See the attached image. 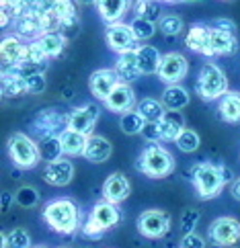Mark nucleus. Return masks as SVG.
Here are the masks:
<instances>
[{
    "mask_svg": "<svg viewBox=\"0 0 240 248\" xmlns=\"http://www.w3.org/2000/svg\"><path fill=\"white\" fill-rule=\"evenodd\" d=\"M43 219L46 224L58 234H76L78 230H82L80 226V209L76 207V203L72 199H53L49 201L46 209H43Z\"/></svg>",
    "mask_w": 240,
    "mask_h": 248,
    "instance_id": "obj_1",
    "label": "nucleus"
},
{
    "mask_svg": "<svg viewBox=\"0 0 240 248\" xmlns=\"http://www.w3.org/2000/svg\"><path fill=\"white\" fill-rule=\"evenodd\" d=\"M136 168L150 179H164L175 170V158L164 146L148 144L136 162Z\"/></svg>",
    "mask_w": 240,
    "mask_h": 248,
    "instance_id": "obj_2",
    "label": "nucleus"
},
{
    "mask_svg": "<svg viewBox=\"0 0 240 248\" xmlns=\"http://www.w3.org/2000/svg\"><path fill=\"white\" fill-rule=\"evenodd\" d=\"M226 166L224 164H211V162H201L191 168L193 183L197 189L199 199H213L218 197L220 191L226 185Z\"/></svg>",
    "mask_w": 240,
    "mask_h": 248,
    "instance_id": "obj_3",
    "label": "nucleus"
},
{
    "mask_svg": "<svg viewBox=\"0 0 240 248\" xmlns=\"http://www.w3.org/2000/svg\"><path fill=\"white\" fill-rule=\"evenodd\" d=\"M121 221V211L115 203L101 201L91 209L86 224L82 226V234L88 238H101L107 230H113Z\"/></svg>",
    "mask_w": 240,
    "mask_h": 248,
    "instance_id": "obj_4",
    "label": "nucleus"
},
{
    "mask_svg": "<svg viewBox=\"0 0 240 248\" xmlns=\"http://www.w3.org/2000/svg\"><path fill=\"white\" fill-rule=\"evenodd\" d=\"M8 156L16 168L21 170H29V168H35L41 160V152L39 146L35 141L25 136V134H13L8 138Z\"/></svg>",
    "mask_w": 240,
    "mask_h": 248,
    "instance_id": "obj_5",
    "label": "nucleus"
},
{
    "mask_svg": "<svg viewBox=\"0 0 240 248\" xmlns=\"http://www.w3.org/2000/svg\"><path fill=\"white\" fill-rule=\"evenodd\" d=\"M195 88H197V94L203 101H216L228 93V78L216 64L208 62L201 68Z\"/></svg>",
    "mask_w": 240,
    "mask_h": 248,
    "instance_id": "obj_6",
    "label": "nucleus"
},
{
    "mask_svg": "<svg viewBox=\"0 0 240 248\" xmlns=\"http://www.w3.org/2000/svg\"><path fill=\"white\" fill-rule=\"evenodd\" d=\"M209 242L220 248H232L240 242V221L236 217L222 216L209 224Z\"/></svg>",
    "mask_w": 240,
    "mask_h": 248,
    "instance_id": "obj_7",
    "label": "nucleus"
},
{
    "mask_svg": "<svg viewBox=\"0 0 240 248\" xmlns=\"http://www.w3.org/2000/svg\"><path fill=\"white\" fill-rule=\"evenodd\" d=\"M136 228L144 238H164L171 230V216L164 209H146L138 216Z\"/></svg>",
    "mask_w": 240,
    "mask_h": 248,
    "instance_id": "obj_8",
    "label": "nucleus"
},
{
    "mask_svg": "<svg viewBox=\"0 0 240 248\" xmlns=\"http://www.w3.org/2000/svg\"><path fill=\"white\" fill-rule=\"evenodd\" d=\"M68 117L70 115H62L56 109H43L33 121V129L37 131V136L49 138V136H62L68 129Z\"/></svg>",
    "mask_w": 240,
    "mask_h": 248,
    "instance_id": "obj_9",
    "label": "nucleus"
},
{
    "mask_svg": "<svg viewBox=\"0 0 240 248\" xmlns=\"http://www.w3.org/2000/svg\"><path fill=\"white\" fill-rule=\"evenodd\" d=\"M138 37L133 29L129 25H121V23H115L107 27V46H109L113 51H117L119 56L123 54H129V51H136L138 46Z\"/></svg>",
    "mask_w": 240,
    "mask_h": 248,
    "instance_id": "obj_10",
    "label": "nucleus"
},
{
    "mask_svg": "<svg viewBox=\"0 0 240 248\" xmlns=\"http://www.w3.org/2000/svg\"><path fill=\"white\" fill-rule=\"evenodd\" d=\"M187 68L189 66H187L185 56L171 51V54L162 56V62H160V68H158V78L166 84H176L185 78Z\"/></svg>",
    "mask_w": 240,
    "mask_h": 248,
    "instance_id": "obj_11",
    "label": "nucleus"
},
{
    "mask_svg": "<svg viewBox=\"0 0 240 248\" xmlns=\"http://www.w3.org/2000/svg\"><path fill=\"white\" fill-rule=\"evenodd\" d=\"M119 84V76L115 70L111 68H101V70H95L88 78V86H91V93L95 94V99H101L107 101L109 94L113 93V88Z\"/></svg>",
    "mask_w": 240,
    "mask_h": 248,
    "instance_id": "obj_12",
    "label": "nucleus"
},
{
    "mask_svg": "<svg viewBox=\"0 0 240 248\" xmlns=\"http://www.w3.org/2000/svg\"><path fill=\"white\" fill-rule=\"evenodd\" d=\"M96 119H99V107H95V105H84V107L74 109L72 113H70L68 129L78 131V134L91 138Z\"/></svg>",
    "mask_w": 240,
    "mask_h": 248,
    "instance_id": "obj_13",
    "label": "nucleus"
},
{
    "mask_svg": "<svg viewBox=\"0 0 240 248\" xmlns=\"http://www.w3.org/2000/svg\"><path fill=\"white\" fill-rule=\"evenodd\" d=\"M185 46L189 47L195 54H201V56H213V49H211V27L209 25H203L197 23L189 29L185 37Z\"/></svg>",
    "mask_w": 240,
    "mask_h": 248,
    "instance_id": "obj_14",
    "label": "nucleus"
},
{
    "mask_svg": "<svg viewBox=\"0 0 240 248\" xmlns=\"http://www.w3.org/2000/svg\"><path fill=\"white\" fill-rule=\"evenodd\" d=\"M105 107L111 113H121V115L129 113L133 107H136V94H133L131 86L128 82H119L113 88L109 99L105 101Z\"/></svg>",
    "mask_w": 240,
    "mask_h": 248,
    "instance_id": "obj_15",
    "label": "nucleus"
},
{
    "mask_svg": "<svg viewBox=\"0 0 240 248\" xmlns=\"http://www.w3.org/2000/svg\"><path fill=\"white\" fill-rule=\"evenodd\" d=\"M129 181H128V176L126 174H121V172H113L109 174L105 179L103 183V197L105 201H109V203H121V201H126L129 197Z\"/></svg>",
    "mask_w": 240,
    "mask_h": 248,
    "instance_id": "obj_16",
    "label": "nucleus"
},
{
    "mask_svg": "<svg viewBox=\"0 0 240 248\" xmlns=\"http://www.w3.org/2000/svg\"><path fill=\"white\" fill-rule=\"evenodd\" d=\"M74 176V166L70 160H53V162H48L46 170H43V181L51 187H66L70 185Z\"/></svg>",
    "mask_w": 240,
    "mask_h": 248,
    "instance_id": "obj_17",
    "label": "nucleus"
},
{
    "mask_svg": "<svg viewBox=\"0 0 240 248\" xmlns=\"http://www.w3.org/2000/svg\"><path fill=\"white\" fill-rule=\"evenodd\" d=\"M211 49L213 56H232L238 51V39L236 31L220 29L211 25Z\"/></svg>",
    "mask_w": 240,
    "mask_h": 248,
    "instance_id": "obj_18",
    "label": "nucleus"
},
{
    "mask_svg": "<svg viewBox=\"0 0 240 248\" xmlns=\"http://www.w3.org/2000/svg\"><path fill=\"white\" fill-rule=\"evenodd\" d=\"M158 125H160V136H162L164 141H176L179 136L187 129L181 111H166L164 117L158 121Z\"/></svg>",
    "mask_w": 240,
    "mask_h": 248,
    "instance_id": "obj_19",
    "label": "nucleus"
},
{
    "mask_svg": "<svg viewBox=\"0 0 240 248\" xmlns=\"http://www.w3.org/2000/svg\"><path fill=\"white\" fill-rule=\"evenodd\" d=\"M111 152H113V146H111L109 140L103 138V136H91V138H88L86 150H84V158L88 162L101 164L105 160H109Z\"/></svg>",
    "mask_w": 240,
    "mask_h": 248,
    "instance_id": "obj_20",
    "label": "nucleus"
},
{
    "mask_svg": "<svg viewBox=\"0 0 240 248\" xmlns=\"http://www.w3.org/2000/svg\"><path fill=\"white\" fill-rule=\"evenodd\" d=\"M136 58H138L140 74H158L162 56H160V51L156 47H152V46H140L136 49Z\"/></svg>",
    "mask_w": 240,
    "mask_h": 248,
    "instance_id": "obj_21",
    "label": "nucleus"
},
{
    "mask_svg": "<svg viewBox=\"0 0 240 248\" xmlns=\"http://www.w3.org/2000/svg\"><path fill=\"white\" fill-rule=\"evenodd\" d=\"M15 29H16V33L21 35V37H29V39H33V37H43V23H41V16L37 15V13H25V15H21L19 19L15 21Z\"/></svg>",
    "mask_w": 240,
    "mask_h": 248,
    "instance_id": "obj_22",
    "label": "nucleus"
},
{
    "mask_svg": "<svg viewBox=\"0 0 240 248\" xmlns=\"http://www.w3.org/2000/svg\"><path fill=\"white\" fill-rule=\"evenodd\" d=\"M60 141H62V152L66 156H84L88 136H82L72 129H66L64 134L60 136Z\"/></svg>",
    "mask_w": 240,
    "mask_h": 248,
    "instance_id": "obj_23",
    "label": "nucleus"
},
{
    "mask_svg": "<svg viewBox=\"0 0 240 248\" xmlns=\"http://www.w3.org/2000/svg\"><path fill=\"white\" fill-rule=\"evenodd\" d=\"M25 46L16 37H4L2 46H0V56H2V64L6 68H15L21 64Z\"/></svg>",
    "mask_w": 240,
    "mask_h": 248,
    "instance_id": "obj_24",
    "label": "nucleus"
},
{
    "mask_svg": "<svg viewBox=\"0 0 240 248\" xmlns=\"http://www.w3.org/2000/svg\"><path fill=\"white\" fill-rule=\"evenodd\" d=\"M96 8H99L103 21H107L109 25H115L129 8V0H99Z\"/></svg>",
    "mask_w": 240,
    "mask_h": 248,
    "instance_id": "obj_25",
    "label": "nucleus"
},
{
    "mask_svg": "<svg viewBox=\"0 0 240 248\" xmlns=\"http://www.w3.org/2000/svg\"><path fill=\"white\" fill-rule=\"evenodd\" d=\"M220 117L226 123H238L240 121V93L230 91L222 96L220 101Z\"/></svg>",
    "mask_w": 240,
    "mask_h": 248,
    "instance_id": "obj_26",
    "label": "nucleus"
},
{
    "mask_svg": "<svg viewBox=\"0 0 240 248\" xmlns=\"http://www.w3.org/2000/svg\"><path fill=\"white\" fill-rule=\"evenodd\" d=\"M115 72L119 76V82H129V80H136L140 76V70H138V58H136V51H129V54H123L119 56L117 64H115Z\"/></svg>",
    "mask_w": 240,
    "mask_h": 248,
    "instance_id": "obj_27",
    "label": "nucleus"
},
{
    "mask_svg": "<svg viewBox=\"0 0 240 248\" xmlns=\"http://www.w3.org/2000/svg\"><path fill=\"white\" fill-rule=\"evenodd\" d=\"M162 105L168 111H181L189 105V93L179 84H171L162 93Z\"/></svg>",
    "mask_w": 240,
    "mask_h": 248,
    "instance_id": "obj_28",
    "label": "nucleus"
},
{
    "mask_svg": "<svg viewBox=\"0 0 240 248\" xmlns=\"http://www.w3.org/2000/svg\"><path fill=\"white\" fill-rule=\"evenodd\" d=\"M2 94L4 96H23L27 94V82L15 70H4L2 72Z\"/></svg>",
    "mask_w": 240,
    "mask_h": 248,
    "instance_id": "obj_29",
    "label": "nucleus"
},
{
    "mask_svg": "<svg viewBox=\"0 0 240 248\" xmlns=\"http://www.w3.org/2000/svg\"><path fill=\"white\" fill-rule=\"evenodd\" d=\"M142 117H144L146 123H154V121H160L164 117V105L156 101V99H144L138 103V109H136Z\"/></svg>",
    "mask_w": 240,
    "mask_h": 248,
    "instance_id": "obj_30",
    "label": "nucleus"
},
{
    "mask_svg": "<svg viewBox=\"0 0 240 248\" xmlns=\"http://www.w3.org/2000/svg\"><path fill=\"white\" fill-rule=\"evenodd\" d=\"M119 127H121L123 134L136 136V134H142V131H144L146 121H144V117H142L138 111H129V113H126V115H121Z\"/></svg>",
    "mask_w": 240,
    "mask_h": 248,
    "instance_id": "obj_31",
    "label": "nucleus"
},
{
    "mask_svg": "<svg viewBox=\"0 0 240 248\" xmlns=\"http://www.w3.org/2000/svg\"><path fill=\"white\" fill-rule=\"evenodd\" d=\"M46 60H48V54H46V49H43V46L39 43V39H33L31 43H27V46H25L21 64H37V66H43V64H46Z\"/></svg>",
    "mask_w": 240,
    "mask_h": 248,
    "instance_id": "obj_32",
    "label": "nucleus"
},
{
    "mask_svg": "<svg viewBox=\"0 0 240 248\" xmlns=\"http://www.w3.org/2000/svg\"><path fill=\"white\" fill-rule=\"evenodd\" d=\"M39 152H41V158L48 162H53V160H60L62 158V141H60V136H49V138H43L41 144H39Z\"/></svg>",
    "mask_w": 240,
    "mask_h": 248,
    "instance_id": "obj_33",
    "label": "nucleus"
},
{
    "mask_svg": "<svg viewBox=\"0 0 240 248\" xmlns=\"http://www.w3.org/2000/svg\"><path fill=\"white\" fill-rule=\"evenodd\" d=\"M53 13L60 19L62 27H74L76 25V8L72 4V0H58L56 2V8H53Z\"/></svg>",
    "mask_w": 240,
    "mask_h": 248,
    "instance_id": "obj_34",
    "label": "nucleus"
},
{
    "mask_svg": "<svg viewBox=\"0 0 240 248\" xmlns=\"http://www.w3.org/2000/svg\"><path fill=\"white\" fill-rule=\"evenodd\" d=\"M39 43L43 46V49H46L48 58H56L62 54V49H64L66 39L62 37L60 33H48V35H43V37H39Z\"/></svg>",
    "mask_w": 240,
    "mask_h": 248,
    "instance_id": "obj_35",
    "label": "nucleus"
},
{
    "mask_svg": "<svg viewBox=\"0 0 240 248\" xmlns=\"http://www.w3.org/2000/svg\"><path fill=\"white\" fill-rule=\"evenodd\" d=\"M199 144H201L199 134L197 131H193V129H185L183 134L179 136V140H176V148H179L181 152H185V154L195 152V150L199 148Z\"/></svg>",
    "mask_w": 240,
    "mask_h": 248,
    "instance_id": "obj_36",
    "label": "nucleus"
},
{
    "mask_svg": "<svg viewBox=\"0 0 240 248\" xmlns=\"http://www.w3.org/2000/svg\"><path fill=\"white\" fill-rule=\"evenodd\" d=\"M136 16L154 23V19H158V16H160L156 0H138V4H136Z\"/></svg>",
    "mask_w": 240,
    "mask_h": 248,
    "instance_id": "obj_37",
    "label": "nucleus"
},
{
    "mask_svg": "<svg viewBox=\"0 0 240 248\" xmlns=\"http://www.w3.org/2000/svg\"><path fill=\"white\" fill-rule=\"evenodd\" d=\"M15 201L19 203L21 207H35L39 203V193L33 187H21L15 193Z\"/></svg>",
    "mask_w": 240,
    "mask_h": 248,
    "instance_id": "obj_38",
    "label": "nucleus"
},
{
    "mask_svg": "<svg viewBox=\"0 0 240 248\" xmlns=\"http://www.w3.org/2000/svg\"><path fill=\"white\" fill-rule=\"evenodd\" d=\"M31 236L25 228H15L8 232V248H31Z\"/></svg>",
    "mask_w": 240,
    "mask_h": 248,
    "instance_id": "obj_39",
    "label": "nucleus"
},
{
    "mask_svg": "<svg viewBox=\"0 0 240 248\" xmlns=\"http://www.w3.org/2000/svg\"><path fill=\"white\" fill-rule=\"evenodd\" d=\"M129 27L133 29V33H136V37L142 41V39H150L152 35L156 33V27L152 21H146V19H140V16H136V19L131 21Z\"/></svg>",
    "mask_w": 240,
    "mask_h": 248,
    "instance_id": "obj_40",
    "label": "nucleus"
},
{
    "mask_svg": "<svg viewBox=\"0 0 240 248\" xmlns=\"http://www.w3.org/2000/svg\"><path fill=\"white\" fill-rule=\"evenodd\" d=\"M158 27L164 35H179L183 29V21H181V16H176V15H164L162 19L158 21Z\"/></svg>",
    "mask_w": 240,
    "mask_h": 248,
    "instance_id": "obj_41",
    "label": "nucleus"
},
{
    "mask_svg": "<svg viewBox=\"0 0 240 248\" xmlns=\"http://www.w3.org/2000/svg\"><path fill=\"white\" fill-rule=\"evenodd\" d=\"M25 82H27V93L29 94H39L46 91V74L43 72H35L31 76H27L25 78Z\"/></svg>",
    "mask_w": 240,
    "mask_h": 248,
    "instance_id": "obj_42",
    "label": "nucleus"
},
{
    "mask_svg": "<svg viewBox=\"0 0 240 248\" xmlns=\"http://www.w3.org/2000/svg\"><path fill=\"white\" fill-rule=\"evenodd\" d=\"M199 217H201V214H199L197 209H185L183 216H181V228H183V232L185 234L195 232V226H197Z\"/></svg>",
    "mask_w": 240,
    "mask_h": 248,
    "instance_id": "obj_43",
    "label": "nucleus"
},
{
    "mask_svg": "<svg viewBox=\"0 0 240 248\" xmlns=\"http://www.w3.org/2000/svg\"><path fill=\"white\" fill-rule=\"evenodd\" d=\"M179 248H206V240H203V236H199L197 232H191V234L183 236Z\"/></svg>",
    "mask_w": 240,
    "mask_h": 248,
    "instance_id": "obj_44",
    "label": "nucleus"
},
{
    "mask_svg": "<svg viewBox=\"0 0 240 248\" xmlns=\"http://www.w3.org/2000/svg\"><path fill=\"white\" fill-rule=\"evenodd\" d=\"M142 136H144V140L150 141V144H156V141L162 140V136H160V125H158V121L146 123V127H144V131H142Z\"/></svg>",
    "mask_w": 240,
    "mask_h": 248,
    "instance_id": "obj_45",
    "label": "nucleus"
},
{
    "mask_svg": "<svg viewBox=\"0 0 240 248\" xmlns=\"http://www.w3.org/2000/svg\"><path fill=\"white\" fill-rule=\"evenodd\" d=\"M230 193H232V197H234L236 201H240V179H236V181L232 183V189H230Z\"/></svg>",
    "mask_w": 240,
    "mask_h": 248,
    "instance_id": "obj_46",
    "label": "nucleus"
},
{
    "mask_svg": "<svg viewBox=\"0 0 240 248\" xmlns=\"http://www.w3.org/2000/svg\"><path fill=\"white\" fill-rule=\"evenodd\" d=\"M11 201H13V195L11 193H2V211H8V207H11Z\"/></svg>",
    "mask_w": 240,
    "mask_h": 248,
    "instance_id": "obj_47",
    "label": "nucleus"
},
{
    "mask_svg": "<svg viewBox=\"0 0 240 248\" xmlns=\"http://www.w3.org/2000/svg\"><path fill=\"white\" fill-rule=\"evenodd\" d=\"M0 240H2L0 248H8V234H6V232H2V236H0Z\"/></svg>",
    "mask_w": 240,
    "mask_h": 248,
    "instance_id": "obj_48",
    "label": "nucleus"
},
{
    "mask_svg": "<svg viewBox=\"0 0 240 248\" xmlns=\"http://www.w3.org/2000/svg\"><path fill=\"white\" fill-rule=\"evenodd\" d=\"M160 2H193V0H160Z\"/></svg>",
    "mask_w": 240,
    "mask_h": 248,
    "instance_id": "obj_49",
    "label": "nucleus"
},
{
    "mask_svg": "<svg viewBox=\"0 0 240 248\" xmlns=\"http://www.w3.org/2000/svg\"><path fill=\"white\" fill-rule=\"evenodd\" d=\"M82 4H99V0H80Z\"/></svg>",
    "mask_w": 240,
    "mask_h": 248,
    "instance_id": "obj_50",
    "label": "nucleus"
},
{
    "mask_svg": "<svg viewBox=\"0 0 240 248\" xmlns=\"http://www.w3.org/2000/svg\"><path fill=\"white\" fill-rule=\"evenodd\" d=\"M35 248H46V246H35Z\"/></svg>",
    "mask_w": 240,
    "mask_h": 248,
    "instance_id": "obj_51",
    "label": "nucleus"
},
{
    "mask_svg": "<svg viewBox=\"0 0 240 248\" xmlns=\"http://www.w3.org/2000/svg\"><path fill=\"white\" fill-rule=\"evenodd\" d=\"M224 2H232V0H224Z\"/></svg>",
    "mask_w": 240,
    "mask_h": 248,
    "instance_id": "obj_52",
    "label": "nucleus"
},
{
    "mask_svg": "<svg viewBox=\"0 0 240 248\" xmlns=\"http://www.w3.org/2000/svg\"><path fill=\"white\" fill-rule=\"evenodd\" d=\"M60 248H62V246H60Z\"/></svg>",
    "mask_w": 240,
    "mask_h": 248,
    "instance_id": "obj_53",
    "label": "nucleus"
}]
</instances>
